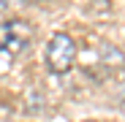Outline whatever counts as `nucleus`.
I'll return each instance as SVG.
<instances>
[{"label":"nucleus","instance_id":"nucleus-1","mask_svg":"<svg viewBox=\"0 0 125 122\" xmlns=\"http://www.w3.org/2000/svg\"><path fill=\"white\" fill-rule=\"evenodd\" d=\"M46 68L52 73H68L76 63V41L68 33H54L46 44Z\"/></svg>","mask_w":125,"mask_h":122},{"label":"nucleus","instance_id":"nucleus-2","mask_svg":"<svg viewBox=\"0 0 125 122\" xmlns=\"http://www.w3.org/2000/svg\"><path fill=\"white\" fill-rule=\"evenodd\" d=\"M122 114H125V100H122Z\"/></svg>","mask_w":125,"mask_h":122},{"label":"nucleus","instance_id":"nucleus-3","mask_svg":"<svg viewBox=\"0 0 125 122\" xmlns=\"http://www.w3.org/2000/svg\"><path fill=\"white\" fill-rule=\"evenodd\" d=\"M87 122H98V119H87Z\"/></svg>","mask_w":125,"mask_h":122}]
</instances>
